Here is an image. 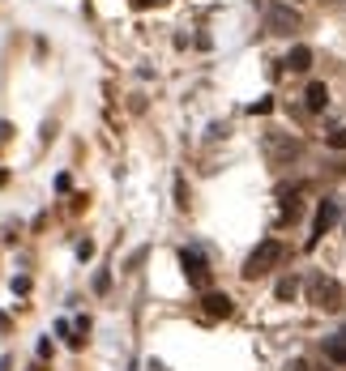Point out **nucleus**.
<instances>
[{
    "mask_svg": "<svg viewBox=\"0 0 346 371\" xmlns=\"http://www.w3.org/2000/svg\"><path fill=\"white\" fill-rule=\"evenodd\" d=\"M304 103H308V111H325V107H329V86H325V82H312V86L304 90Z\"/></svg>",
    "mask_w": 346,
    "mask_h": 371,
    "instance_id": "8",
    "label": "nucleus"
},
{
    "mask_svg": "<svg viewBox=\"0 0 346 371\" xmlns=\"http://www.w3.org/2000/svg\"><path fill=\"white\" fill-rule=\"evenodd\" d=\"M265 150H269V158H274V162H286V158L300 154V141H295V137H278V133H269V137H265Z\"/></svg>",
    "mask_w": 346,
    "mask_h": 371,
    "instance_id": "5",
    "label": "nucleus"
},
{
    "mask_svg": "<svg viewBox=\"0 0 346 371\" xmlns=\"http://www.w3.org/2000/svg\"><path fill=\"white\" fill-rule=\"evenodd\" d=\"M325 141H329V150H346V129H334Z\"/></svg>",
    "mask_w": 346,
    "mask_h": 371,
    "instance_id": "12",
    "label": "nucleus"
},
{
    "mask_svg": "<svg viewBox=\"0 0 346 371\" xmlns=\"http://www.w3.org/2000/svg\"><path fill=\"white\" fill-rule=\"evenodd\" d=\"M0 371H9V359H0Z\"/></svg>",
    "mask_w": 346,
    "mask_h": 371,
    "instance_id": "20",
    "label": "nucleus"
},
{
    "mask_svg": "<svg viewBox=\"0 0 346 371\" xmlns=\"http://www.w3.org/2000/svg\"><path fill=\"white\" fill-rule=\"evenodd\" d=\"M291 73H308L312 68V47H291V56L282 60Z\"/></svg>",
    "mask_w": 346,
    "mask_h": 371,
    "instance_id": "9",
    "label": "nucleus"
},
{
    "mask_svg": "<svg viewBox=\"0 0 346 371\" xmlns=\"http://www.w3.org/2000/svg\"><path fill=\"white\" fill-rule=\"evenodd\" d=\"M291 5H300V0H291Z\"/></svg>",
    "mask_w": 346,
    "mask_h": 371,
    "instance_id": "22",
    "label": "nucleus"
},
{
    "mask_svg": "<svg viewBox=\"0 0 346 371\" xmlns=\"http://www.w3.org/2000/svg\"><path fill=\"white\" fill-rule=\"evenodd\" d=\"M295 290H300V282H295V278H282V282H278V290H274V294H278V299H282V303H286V299H295Z\"/></svg>",
    "mask_w": 346,
    "mask_h": 371,
    "instance_id": "11",
    "label": "nucleus"
},
{
    "mask_svg": "<svg viewBox=\"0 0 346 371\" xmlns=\"http://www.w3.org/2000/svg\"><path fill=\"white\" fill-rule=\"evenodd\" d=\"M308 303L320 312H338L342 307V282H334L325 274H308Z\"/></svg>",
    "mask_w": 346,
    "mask_h": 371,
    "instance_id": "1",
    "label": "nucleus"
},
{
    "mask_svg": "<svg viewBox=\"0 0 346 371\" xmlns=\"http://www.w3.org/2000/svg\"><path fill=\"white\" fill-rule=\"evenodd\" d=\"M5 184H9V175H5V171H0V188H5Z\"/></svg>",
    "mask_w": 346,
    "mask_h": 371,
    "instance_id": "19",
    "label": "nucleus"
},
{
    "mask_svg": "<svg viewBox=\"0 0 346 371\" xmlns=\"http://www.w3.org/2000/svg\"><path fill=\"white\" fill-rule=\"evenodd\" d=\"M334 222H338V201H320V205H316V222H312V239H308V247H312L320 235H325Z\"/></svg>",
    "mask_w": 346,
    "mask_h": 371,
    "instance_id": "6",
    "label": "nucleus"
},
{
    "mask_svg": "<svg viewBox=\"0 0 346 371\" xmlns=\"http://www.w3.org/2000/svg\"><path fill=\"white\" fill-rule=\"evenodd\" d=\"M90 256H94V243H90V239L78 243V260H90Z\"/></svg>",
    "mask_w": 346,
    "mask_h": 371,
    "instance_id": "15",
    "label": "nucleus"
},
{
    "mask_svg": "<svg viewBox=\"0 0 346 371\" xmlns=\"http://www.w3.org/2000/svg\"><path fill=\"white\" fill-rule=\"evenodd\" d=\"M265 30L269 35H295L300 30V9L295 5H269L265 9Z\"/></svg>",
    "mask_w": 346,
    "mask_h": 371,
    "instance_id": "4",
    "label": "nucleus"
},
{
    "mask_svg": "<svg viewBox=\"0 0 346 371\" xmlns=\"http://www.w3.org/2000/svg\"><path fill=\"white\" fill-rule=\"evenodd\" d=\"M13 137V124H0V141H9Z\"/></svg>",
    "mask_w": 346,
    "mask_h": 371,
    "instance_id": "16",
    "label": "nucleus"
},
{
    "mask_svg": "<svg viewBox=\"0 0 346 371\" xmlns=\"http://www.w3.org/2000/svg\"><path fill=\"white\" fill-rule=\"evenodd\" d=\"M278 260H282V243H278V239H265V243H257V252L244 260V278L257 282V278H265Z\"/></svg>",
    "mask_w": 346,
    "mask_h": 371,
    "instance_id": "2",
    "label": "nucleus"
},
{
    "mask_svg": "<svg viewBox=\"0 0 346 371\" xmlns=\"http://www.w3.org/2000/svg\"><path fill=\"white\" fill-rule=\"evenodd\" d=\"M176 205L188 209V188H184V180H176Z\"/></svg>",
    "mask_w": 346,
    "mask_h": 371,
    "instance_id": "14",
    "label": "nucleus"
},
{
    "mask_svg": "<svg viewBox=\"0 0 346 371\" xmlns=\"http://www.w3.org/2000/svg\"><path fill=\"white\" fill-rule=\"evenodd\" d=\"M329 5H334V0H329Z\"/></svg>",
    "mask_w": 346,
    "mask_h": 371,
    "instance_id": "23",
    "label": "nucleus"
},
{
    "mask_svg": "<svg viewBox=\"0 0 346 371\" xmlns=\"http://www.w3.org/2000/svg\"><path fill=\"white\" fill-rule=\"evenodd\" d=\"M145 5H167V0H137V9H145Z\"/></svg>",
    "mask_w": 346,
    "mask_h": 371,
    "instance_id": "18",
    "label": "nucleus"
},
{
    "mask_svg": "<svg viewBox=\"0 0 346 371\" xmlns=\"http://www.w3.org/2000/svg\"><path fill=\"white\" fill-rule=\"evenodd\" d=\"M269 111H274V98H257L253 103V115H269Z\"/></svg>",
    "mask_w": 346,
    "mask_h": 371,
    "instance_id": "13",
    "label": "nucleus"
},
{
    "mask_svg": "<svg viewBox=\"0 0 346 371\" xmlns=\"http://www.w3.org/2000/svg\"><path fill=\"white\" fill-rule=\"evenodd\" d=\"M201 312H206L210 320H227V316L235 312V303L227 299V294H218V290H206V299H201Z\"/></svg>",
    "mask_w": 346,
    "mask_h": 371,
    "instance_id": "7",
    "label": "nucleus"
},
{
    "mask_svg": "<svg viewBox=\"0 0 346 371\" xmlns=\"http://www.w3.org/2000/svg\"><path fill=\"white\" fill-rule=\"evenodd\" d=\"M180 269H184V278H188V286L192 290H210V282H214V274H210V260L201 256V252H188V247H184V252H180Z\"/></svg>",
    "mask_w": 346,
    "mask_h": 371,
    "instance_id": "3",
    "label": "nucleus"
},
{
    "mask_svg": "<svg viewBox=\"0 0 346 371\" xmlns=\"http://www.w3.org/2000/svg\"><path fill=\"white\" fill-rule=\"evenodd\" d=\"M325 359L329 363H338V367H346V341L334 333V337H325Z\"/></svg>",
    "mask_w": 346,
    "mask_h": 371,
    "instance_id": "10",
    "label": "nucleus"
},
{
    "mask_svg": "<svg viewBox=\"0 0 346 371\" xmlns=\"http://www.w3.org/2000/svg\"><path fill=\"white\" fill-rule=\"evenodd\" d=\"M286 371H308V363H304V359H295V363H291Z\"/></svg>",
    "mask_w": 346,
    "mask_h": 371,
    "instance_id": "17",
    "label": "nucleus"
},
{
    "mask_svg": "<svg viewBox=\"0 0 346 371\" xmlns=\"http://www.w3.org/2000/svg\"><path fill=\"white\" fill-rule=\"evenodd\" d=\"M338 337H342V341H346V329H342V333H338Z\"/></svg>",
    "mask_w": 346,
    "mask_h": 371,
    "instance_id": "21",
    "label": "nucleus"
}]
</instances>
